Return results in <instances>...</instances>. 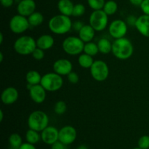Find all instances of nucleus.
Segmentation results:
<instances>
[{
    "instance_id": "nucleus-1",
    "label": "nucleus",
    "mask_w": 149,
    "mask_h": 149,
    "mask_svg": "<svg viewBox=\"0 0 149 149\" xmlns=\"http://www.w3.org/2000/svg\"><path fill=\"white\" fill-rule=\"evenodd\" d=\"M133 52V45L127 38L122 37L116 39L112 43V53L118 59H128L132 56Z\"/></svg>"
},
{
    "instance_id": "nucleus-2",
    "label": "nucleus",
    "mask_w": 149,
    "mask_h": 149,
    "mask_svg": "<svg viewBox=\"0 0 149 149\" xmlns=\"http://www.w3.org/2000/svg\"><path fill=\"white\" fill-rule=\"evenodd\" d=\"M72 23L69 16L59 14L49 19L48 27L53 34L62 35L68 33L72 29Z\"/></svg>"
},
{
    "instance_id": "nucleus-3",
    "label": "nucleus",
    "mask_w": 149,
    "mask_h": 149,
    "mask_svg": "<svg viewBox=\"0 0 149 149\" xmlns=\"http://www.w3.org/2000/svg\"><path fill=\"white\" fill-rule=\"evenodd\" d=\"M13 48L17 53L26 56L32 54L33 51L37 48V45L36 41L32 37L23 35L16 39L13 45Z\"/></svg>"
},
{
    "instance_id": "nucleus-4",
    "label": "nucleus",
    "mask_w": 149,
    "mask_h": 149,
    "mask_svg": "<svg viewBox=\"0 0 149 149\" xmlns=\"http://www.w3.org/2000/svg\"><path fill=\"white\" fill-rule=\"evenodd\" d=\"M28 126L31 129L41 132L49 126V117L44 111H33L28 118Z\"/></svg>"
},
{
    "instance_id": "nucleus-5",
    "label": "nucleus",
    "mask_w": 149,
    "mask_h": 149,
    "mask_svg": "<svg viewBox=\"0 0 149 149\" xmlns=\"http://www.w3.org/2000/svg\"><path fill=\"white\" fill-rule=\"evenodd\" d=\"M84 44L79 37L70 36L63 41L62 48L64 52L68 55H80L84 51Z\"/></svg>"
},
{
    "instance_id": "nucleus-6",
    "label": "nucleus",
    "mask_w": 149,
    "mask_h": 149,
    "mask_svg": "<svg viewBox=\"0 0 149 149\" xmlns=\"http://www.w3.org/2000/svg\"><path fill=\"white\" fill-rule=\"evenodd\" d=\"M40 84L47 91L54 92L61 89L63 84L62 76L54 72H48L42 75Z\"/></svg>"
},
{
    "instance_id": "nucleus-7",
    "label": "nucleus",
    "mask_w": 149,
    "mask_h": 149,
    "mask_svg": "<svg viewBox=\"0 0 149 149\" xmlns=\"http://www.w3.org/2000/svg\"><path fill=\"white\" fill-rule=\"evenodd\" d=\"M89 22L95 32H102L107 27L109 15L103 10H93L89 18Z\"/></svg>"
},
{
    "instance_id": "nucleus-8",
    "label": "nucleus",
    "mask_w": 149,
    "mask_h": 149,
    "mask_svg": "<svg viewBox=\"0 0 149 149\" xmlns=\"http://www.w3.org/2000/svg\"><path fill=\"white\" fill-rule=\"evenodd\" d=\"M90 70L91 76L96 81L103 82L109 77V66L103 60L95 61Z\"/></svg>"
},
{
    "instance_id": "nucleus-9",
    "label": "nucleus",
    "mask_w": 149,
    "mask_h": 149,
    "mask_svg": "<svg viewBox=\"0 0 149 149\" xmlns=\"http://www.w3.org/2000/svg\"><path fill=\"white\" fill-rule=\"evenodd\" d=\"M29 26L30 24L28 18L19 14L13 16L9 23L10 29L15 34L24 33L29 29Z\"/></svg>"
},
{
    "instance_id": "nucleus-10",
    "label": "nucleus",
    "mask_w": 149,
    "mask_h": 149,
    "mask_svg": "<svg viewBox=\"0 0 149 149\" xmlns=\"http://www.w3.org/2000/svg\"><path fill=\"white\" fill-rule=\"evenodd\" d=\"M128 25L124 20L121 19H116L113 20L109 26V32L111 36L115 39L125 37L127 33Z\"/></svg>"
},
{
    "instance_id": "nucleus-11",
    "label": "nucleus",
    "mask_w": 149,
    "mask_h": 149,
    "mask_svg": "<svg viewBox=\"0 0 149 149\" xmlns=\"http://www.w3.org/2000/svg\"><path fill=\"white\" fill-rule=\"evenodd\" d=\"M77 137V131L74 127L66 125L59 130V141L68 145L74 143Z\"/></svg>"
},
{
    "instance_id": "nucleus-12",
    "label": "nucleus",
    "mask_w": 149,
    "mask_h": 149,
    "mask_svg": "<svg viewBox=\"0 0 149 149\" xmlns=\"http://www.w3.org/2000/svg\"><path fill=\"white\" fill-rule=\"evenodd\" d=\"M27 89L29 91L30 97L35 103L42 104L45 102L47 96V91L41 84L31 86L27 83Z\"/></svg>"
},
{
    "instance_id": "nucleus-13",
    "label": "nucleus",
    "mask_w": 149,
    "mask_h": 149,
    "mask_svg": "<svg viewBox=\"0 0 149 149\" xmlns=\"http://www.w3.org/2000/svg\"><path fill=\"white\" fill-rule=\"evenodd\" d=\"M41 139L45 144L52 145L59 140V130L53 126H48L41 131Z\"/></svg>"
},
{
    "instance_id": "nucleus-14",
    "label": "nucleus",
    "mask_w": 149,
    "mask_h": 149,
    "mask_svg": "<svg viewBox=\"0 0 149 149\" xmlns=\"http://www.w3.org/2000/svg\"><path fill=\"white\" fill-rule=\"evenodd\" d=\"M53 70L55 73L61 76L68 75L72 72L73 65L71 61L66 58H60L54 62Z\"/></svg>"
},
{
    "instance_id": "nucleus-15",
    "label": "nucleus",
    "mask_w": 149,
    "mask_h": 149,
    "mask_svg": "<svg viewBox=\"0 0 149 149\" xmlns=\"http://www.w3.org/2000/svg\"><path fill=\"white\" fill-rule=\"evenodd\" d=\"M36 4L34 0H21L17 6V14L28 18L36 10Z\"/></svg>"
},
{
    "instance_id": "nucleus-16",
    "label": "nucleus",
    "mask_w": 149,
    "mask_h": 149,
    "mask_svg": "<svg viewBox=\"0 0 149 149\" xmlns=\"http://www.w3.org/2000/svg\"><path fill=\"white\" fill-rule=\"evenodd\" d=\"M19 96L18 91L16 88L10 86L3 90L1 94V100L3 104L10 105L14 104L17 100Z\"/></svg>"
},
{
    "instance_id": "nucleus-17",
    "label": "nucleus",
    "mask_w": 149,
    "mask_h": 149,
    "mask_svg": "<svg viewBox=\"0 0 149 149\" xmlns=\"http://www.w3.org/2000/svg\"><path fill=\"white\" fill-rule=\"evenodd\" d=\"M135 28L141 34L146 37H149V15H142L137 19Z\"/></svg>"
},
{
    "instance_id": "nucleus-18",
    "label": "nucleus",
    "mask_w": 149,
    "mask_h": 149,
    "mask_svg": "<svg viewBox=\"0 0 149 149\" xmlns=\"http://www.w3.org/2000/svg\"><path fill=\"white\" fill-rule=\"evenodd\" d=\"M36 45L37 48H41L44 51L50 49L52 48L55 43V39L50 34H42L36 39Z\"/></svg>"
},
{
    "instance_id": "nucleus-19",
    "label": "nucleus",
    "mask_w": 149,
    "mask_h": 149,
    "mask_svg": "<svg viewBox=\"0 0 149 149\" xmlns=\"http://www.w3.org/2000/svg\"><path fill=\"white\" fill-rule=\"evenodd\" d=\"M79 33V37L84 42H92L93 38L95 37V30L90 26V24L88 25H84L81 30L78 32Z\"/></svg>"
},
{
    "instance_id": "nucleus-20",
    "label": "nucleus",
    "mask_w": 149,
    "mask_h": 149,
    "mask_svg": "<svg viewBox=\"0 0 149 149\" xmlns=\"http://www.w3.org/2000/svg\"><path fill=\"white\" fill-rule=\"evenodd\" d=\"M74 4L71 0H59L58 2V9L61 14L66 16L72 15Z\"/></svg>"
},
{
    "instance_id": "nucleus-21",
    "label": "nucleus",
    "mask_w": 149,
    "mask_h": 149,
    "mask_svg": "<svg viewBox=\"0 0 149 149\" xmlns=\"http://www.w3.org/2000/svg\"><path fill=\"white\" fill-rule=\"evenodd\" d=\"M42 77V76L41 75L39 72L36 71V70H30L26 73V80L28 84L34 86V85L40 84Z\"/></svg>"
},
{
    "instance_id": "nucleus-22",
    "label": "nucleus",
    "mask_w": 149,
    "mask_h": 149,
    "mask_svg": "<svg viewBox=\"0 0 149 149\" xmlns=\"http://www.w3.org/2000/svg\"><path fill=\"white\" fill-rule=\"evenodd\" d=\"M112 43L107 38H101L97 42L99 52L103 54H109L112 52Z\"/></svg>"
},
{
    "instance_id": "nucleus-23",
    "label": "nucleus",
    "mask_w": 149,
    "mask_h": 149,
    "mask_svg": "<svg viewBox=\"0 0 149 149\" xmlns=\"http://www.w3.org/2000/svg\"><path fill=\"white\" fill-rule=\"evenodd\" d=\"M93 57L87 53H81L79 56L78 63L80 67L84 69H90L94 63Z\"/></svg>"
},
{
    "instance_id": "nucleus-24",
    "label": "nucleus",
    "mask_w": 149,
    "mask_h": 149,
    "mask_svg": "<svg viewBox=\"0 0 149 149\" xmlns=\"http://www.w3.org/2000/svg\"><path fill=\"white\" fill-rule=\"evenodd\" d=\"M28 20H29V24L30 26H39V25L42 24L44 22V16L39 12L35 11L34 13H32L30 16L28 17Z\"/></svg>"
},
{
    "instance_id": "nucleus-25",
    "label": "nucleus",
    "mask_w": 149,
    "mask_h": 149,
    "mask_svg": "<svg viewBox=\"0 0 149 149\" xmlns=\"http://www.w3.org/2000/svg\"><path fill=\"white\" fill-rule=\"evenodd\" d=\"M26 140L27 143L35 145L39 143L42 139H41V134H39V131L29 129L26 133Z\"/></svg>"
},
{
    "instance_id": "nucleus-26",
    "label": "nucleus",
    "mask_w": 149,
    "mask_h": 149,
    "mask_svg": "<svg viewBox=\"0 0 149 149\" xmlns=\"http://www.w3.org/2000/svg\"><path fill=\"white\" fill-rule=\"evenodd\" d=\"M8 141L11 149H19L23 143L21 136L17 133H13L10 134Z\"/></svg>"
},
{
    "instance_id": "nucleus-27",
    "label": "nucleus",
    "mask_w": 149,
    "mask_h": 149,
    "mask_svg": "<svg viewBox=\"0 0 149 149\" xmlns=\"http://www.w3.org/2000/svg\"><path fill=\"white\" fill-rule=\"evenodd\" d=\"M118 4L113 0H109L106 1L105 5L103 7V10L108 15H114L117 12Z\"/></svg>"
},
{
    "instance_id": "nucleus-28",
    "label": "nucleus",
    "mask_w": 149,
    "mask_h": 149,
    "mask_svg": "<svg viewBox=\"0 0 149 149\" xmlns=\"http://www.w3.org/2000/svg\"><path fill=\"white\" fill-rule=\"evenodd\" d=\"M83 52L84 53H87L88 55L91 56H94L97 55L99 53L98 47H97V44L93 42H87L84 44V51Z\"/></svg>"
},
{
    "instance_id": "nucleus-29",
    "label": "nucleus",
    "mask_w": 149,
    "mask_h": 149,
    "mask_svg": "<svg viewBox=\"0 0 149 149\" xmlns=\"http://www.w3.org/2000/svg\"><path fill=\"white\" fill-rule=\"evenodd\" d=\"M105 3H106L105 0H87L89 7L93 10H103Z\"/></svg>"
},
{
    "instance_id": "nucleus-30",
    "label": "nucleus",
    "mask_w": 149,
    "mask_h": 149,
    "mask_svg": "<svg viewBox=\"0 0 149 149\" xmlns=\"http://www.w3.org/2000/svg\"><path fill=\"white\" fill-rule=\"evenodd\" d=\"M67 110V105L64 101H58L54 107V111L57 115H63Z\"/></svg>"
},
{
    "instance_id": "nucleus-31",
    "label": "nucleus",
    "mask_w": 149,
    "mask_h": 149,
    "mask_svg": "<svg viewBox=\"0 0 149 149\" xmlns=\"http://www.w3.org/2000/svg\"><path fill=\"white\" fill-rule=\"evenodd\" d=\"M85 11L86 8L84 4H80V3L74 4L72 16H74V17H81V16H82L85 13Z\"/></svg>"
},
{
    "instance_id": "nucleus-32",
    "label": "nucleus",
    "mask_w": 149,
    "mask_h": 149,
    "mask_svg": "<svg viewBox=\"0 0 149 149\" xmlns=\"http://www.w3.org/2000/svg\"><path fill=\"white\" fill-rule=\"evenodd\" d=\"M138 147L141 149H149V136L143 135L138 141Z\"/></svg>"
},
{
    "instance_id": "nucleus-33",
    "label": "nucleus",
    "mask_w": 149,
    "mask_h": 149,
    "mask_svg": "<svg viewBox=\"0 0 149 149\" xmlns=\"http://www.w3.org/2000/svg\"><path fill=\"white\" fill-rule=\"evenodd\" d=\"M32 56L36 60H42L45 57V51L39 48H36L32 53Z\"/></svg>"
},
{
    "instance_id": "nucleus-34",
    "label": "nucleus",
    "mask_w": 149,
    "mask_h": 149,
    "mask_svg": "<svg viewBox=\"0 0 149 149\" xmlns=\"http://www.w3.org/2000/svg\"><path fill=\"white\" fill-rule=\"evenodd\" d=\"M67 78H68V80L72 84H76L79 82V74H77L75 72H71L69 74L67 75Z\"/></svg>"
},
{
    "instance_id": "nucleus-35",
    "label": "nucleus",
    "mask_w": 149,
    "mask_h": 149,
    "mask_svg": "<svg viewBox=\"0 0 149 149\" xmlns=\"http://www.w3.org/2000/svg\"><path fill=\"white\" fill-rule=\"evenodd\" d=\"M141 9L143 14L149 15V0H143L141 5Z\"/></svg>"
},
{
    "instance_id": "nucleus-36",
    "label": "nucleus",
    "mask_w": 149,
    "mask_h": 149,
    "mask_svg": "<svg viewBox=\"0 0 149 149\" xmlns=\"http://www.w3.org/2000/svg\"><path fill=\"white\" fill-rule=\"evenodd\" d=\"M84 23H82V21L79 20H75L74 22L72 23V29H74V31H77V32H79L81 30V28L84 26Z\"/></svg>"
},
{
    "instance_id": "nucleus-37",
    "label": "nucleus",
    "mask_w": 149,
    "mask_h": 149,
    "mask_svg": "<svg viewBox=\"0 0 149 149\" xmlns=\"http://www.w3.org/2000/svg\"><path fill=\"white\" fill-rule=\"evenodd\" d=\"M137 19L138 18L135 17V15H129L126 19V23L127 24L129 25L130 26H135V24H136V22H137Z\"/></svg>"
},
{
    "instance_id": "nucleus-38",
    "label": "nucleus",
    "mask_w": 149,
    "mask_h": 149,
    "mask_svg": "<svg viewBox=\"0 0 149 149\" xmlns=\"http://www.w3.org/2000/svg\"><path fill=\"white\" fill-rule=\"evenodd\" d=\"M51 149H66V145L58 140L51 145Z\"/></svg>"
},
{
    "instance_id": "nucleus-39",
    "label": "nucleus",
    "mask_w": 149,
    "mask_h": 149,
    "mask_svg": "<svg viewBox=\"0 0 149 149\" xmlns=\"http://www.w3.org/2000/svg\"><path fill=\"white\" fill-rule=\"evenodd\" d=\"M19 149H36V148L35 147L34 145L26 142V143H23Z\"/></svg>"
},
{
    "instance_id": "nucleus-40",
    "label": "nucleus",
    "mask_w": 149,
    "mask_h": 149,
    "mask_svg": "<svg viewBox=\"0 0 149 149\" xmlns=\"http://www.w3.org/2000/svg\"><path fill=\"white\" fill-rule=\"evenodd\" d=\"M1 4L4 7H10L14 3V0H0Z\"/></svg>"
},
{
    "instance_id": "nucleus-41",
    "label": "nucleus",
    "mask_w": 149,
    "mask_h": 149,
    "mask_svg": "<svg viewBox=\"0 0 149 149\" xmlns=\"http://www.w3.org/2000/svg\"><path fill=\"white\" fill-rule=\"evenodd\" d=\"M130 2L134 6H140L141 7V4L143 3V0H129Z\"/></svg>"
},
{
    "instance_id": "nucleus-42",
    "label": "nucleus",
    "mask_w": 149,
    "mask_h": 149,
    "mask_svg": "<svg viewBox=\"0 0 149 149\" xmlns=\"http://www.w3.org/2000/svg\"><path fill=\"white\" fill-rule=\"evenodd\" d=\"M77 149H88V148H87V145L83 144V145H80L79 146H78Z\"/></svg>"
},
{
    "instance_id": "nucleus-43",
    "label": "nucleus",
    "mask_w": 149,
    "mask_h": 149,
    "mask_svg": "<svg viewBox=\"0 0 149 149\" xmlns=\"http://www.w3.org/2000/svg\"><path fill=\"white\" fill-rule=\"evenodd\" d=\"M3 118H4V112L2 110H0V122L3 121Z\"/></svg>"
},
{
    "instance_id": "nucleus-44",
    "label": "nucleus",
    "mask_w": 149,
    "mask_h": 149,
    "mask_svg": "<svg viewBox=\"0 0 149 149\" xmlns=\"http://www.w3.org/2000/svg\"><path fill=\"white\" fill-rule=\"evenodd\" d=\"M3 40H4V35H3V33H0V44H2Z\"/></svg>"
},
{
    "instance_id": "nucleus-45",
    "label": "nucleus",
    "mask_w": 149,
    "mask_h": 149,
    "mask_svg": "<svg viewBox=\"0 0 149 149\" xmlns=\"http://www.w3.org/2000/svg\"><path fill=\"white\" fill-rule=\"evenodd\" d=\"M3 58H4V56H3L2 52L0 53V62H2Z\"/></svg>"
},
{
    "instance_id": "nucleus-46",
    "label": "nucleus",
    "mask_w": 149,
    "mask_h": 149,
    "mask_svg": "<svg viewBox=\"0 0 149 149\" xmlns=\"http://www.w3.org/2000/svg\"><path fill=\"white\" fill-rule=\"evenodd\" d=\"M132 149H141V148H140L139 147H137V148H132Z\"/></svg>"
}]
</instances>
